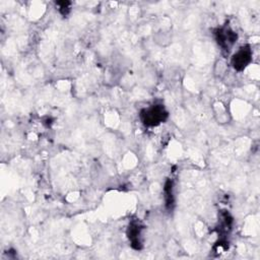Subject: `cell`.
<instances>
[{
  "label": "cell",
  "instance_id": "4",
  "mask_svg": "<svg viewBox=\"0 0 260 260\" xmlns=\"http://www.w3.org/2000/svg\"><path fill=\"white\" fill-rule=\"evenodd\" d=\"M141 228L137 223H131L128 229V237L132 242V247L135 249H140L141 242L139 240Z\"/></svg>",
  "mask_w": 260,
  "mask_h": 260
},
{
  "label": "cell",
  "instance_id": "2",
  "mask_svg": "<svg viewBox=\"0 0 260 260\" xmlns=\"http://www.w3.org/2000/svg\"><path fill=\"white\" fill-rule=\"evenodd\" d=\"M251 50L248 46L242 47L232 58V64L236 70H243L251 61Z\"/></svg>",
  "mask_w": 260,
  "mask_h": 260
},
{
  "label": "cell",
  "instance_id": "1",
  "mask_svg": "<svg viewBox=\"0 0 260 260\" xmlns=\"http://www.w3.org/2000/svg\"><path fill=\"white\" fill-rule=\"evenodd\" d=\"M141 120L147 126H155L167 118V112L161 106H153L148 110L141 112Z\"/></svg>",
  "mask_w": 260,
  "mask_h": 260
},
{
  "label": "cell",
  "instance_id": "3",
  "mask_svg": "<svg viewBox=\"0 0 260 260\" xmlns=\"http://www.w3.org/2000/svg\"><path fill=\"white\" fill-rule=\"evenodd\" d=\"M215 38L220 47L228 50L237 40V35L230 28H218L215 31Z\"/></svg>",
  "mask_w": 260,
  "mask_h": 260
}]
</instances>
